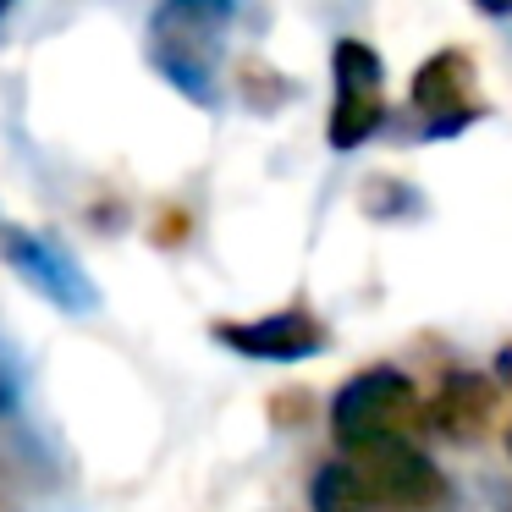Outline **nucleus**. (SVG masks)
<instances>
[{
  "mask_svg": "<svg viewBox=\"0 0 512 512\" xmlns=\"http://www.w3.org/2000/svg\"><path fill=\"white\" fill-rule=\"evenodd\" d=\"M237 23V0H160L149 17V67L177 94L215 105V67Z\"/></svg>",
  "mask_w": 512,
  "mask_h": 512,
  "instance_id": "1",
  "label": "nucleus"
},
{
  "mask_svg": "<svg viewBox=\"0 0 512 512\" xmlns=\"http://www.w3.org/2000/svg\"><path fill=\"white\" fill-rule=\"evenodd\" d=\"M424 430V408L419 391L402 369L391 364H369L353 380H342V391L331 397V435L342 452L380 441V435H419Z\"/></svg>",
  "mask_w": 512,
  "mask_h": 512,
  "instance_id": "2",
  "label": "nucleus"
},
{
  "mask_svg": "<svg viewBox=\"0 0 512 512\" xmlns=\"http://www.w3.org/2000/svg\"><path fill=\"white\" fill-rule=\"evenodd\" d=\"M353 468L364 474L369 496L380 507H397V512H441L452 501V485H446L441 463L419 446V435H380V441L358 446Z\"/></svg>",
  "mask_w": 512,
  "mask_h": 512,
  "instance_id": "3",
  "label": "nucleus"
},
{
  "mask_svg": "<svg viewBox=\"0 0 512 512\" xmlns=\"http://www.w3.org/2000/svg\"><path fill=\"white\" fill-rule=\"evenodd\" d=\"M331 83H336V100H331V149H358L386 127V67L380 56L364 45V39H336L331 50Z\"/></svg>",
  "mask_w": 512,
  "mask_h": 512,
  "instance_id": "4",
  "label": "nucleus"
},
{
  "mask_svg": "<svg viewBox=\"0 0 512 512\" xmlns=\"http://www.w3.org/2000/svg\"><path fill=\"white\" fill-rule=\"evenodd\" d=\"M408 100L424 122V138H457L468 122L485 116V105H479V72L468 61V50H435L413 72Z\"/></svg>",
  "mask_w": 512,
  "mask_h": 512,
  "instance_id": "5",
  "label": "nucleus"
},
{
  "mask_svg": "<svg viewBox=\"0 0 512 512\" xmlns=\"http://www.w3.org/2000/svg\"><path fill=\"white\" fill-rule=\"evenodd\" d=\"M210 336L226 353L259 358V364H298V358H314L325 347V325L309 309H270V314H254V320H215Z\"/></svg>",
  "mask_w": 512,
  "mask_h": 512,
  "instance_id": "6",
  "label": "nucleus"
},
{
  "mask_svg": "<svg viewBox=\"0 0 512 512\" xmlns=\"http://www.w3.org/2000/svg\"><path fill=\"white\" fill-rule=\"evenodd\" d=\"M0 254H6V265L17 270V276L28 281V287L39 292V298H50L56 309H94V281L83 276L78 265H72L67 254H61L50 237L39 232H23V226H6L0 221Z\"/></svg>",
  "mask_w": 512,
  "mask_h": 512,
  "instance_id": "7",
  "label": "nucleus"
},
{
  "mask_svg": "<svg viewBox=\"0 0 512 512\" xmlns=\"http://www.w3.org/2000/svg\"><path fill=\"white\" fill-rule=\"evenodd\" d=\"M496 413V380L479 375V369H452V375L435 386V397L424 402V430H435L441 441L468 446Z\"/></svg>",
  "mask_w": 512,
  "mask_h": 512,
  "instance_id": "8",
  "label": "nucleus"
},
{
  "mask_svg": "<svg viewBox=\"0 0 512 512\" xmlns=\"http://www.w3.org/2000/svg\"><path fill=\"white\" fill-rule=\"evenodd\" d=\"M309 507L314 512H380V501L369 496V485L353 468V457H331V463L314 468Z\"/></svg>",
  "mask_w": 512,
  "mask_h": 512,
  "instance_id": "9",
  "label": "nucleus"
},
{
  "mask_svg": "<svg viewBox=\"0 0 512 512\" xmlns=\"http://www.w3.org/2000/svg\"><path fill=\"white\" fill-rule=\"evenodd\" d=\"M479 12H496V17H512V0H474Z\"/></svg>",
  "mask_w": 512,
  "mask_h": 512,
  "instance_id": "10",
  "label": "nucleus"
},
{
  "mask_svg": "<svg viewBox=\"0 0 512 512\" xmlns=\"http://www.w3.org/2000/svg\"><path fill=\"white\" fill-rule=\"evenodd\" d=\"M12 6H17V0H0V17H6V12H12Z\"/></svg>",
  "mask_w": 512,
  "mask_h": 512,
  "instance_id": "11",
  "label": "nucleus"
},
{
  "mask_svg": "<svg viewBox=\"0 0 512 512\" xmlns=\"http://www.w3.org/2000/svg\"><path fill=\"white\" fill-rule=\"evenodd\" d=\"M507 457H512V430H507Z\"/></svg>",
  "mask_w": 512,
  "mask_h": 512,
  "instance_id": "12",
  "label": "nucleus"
}]
</instances>
